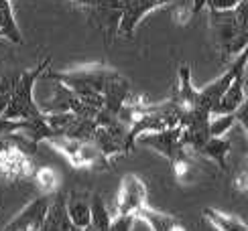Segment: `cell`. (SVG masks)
<instances>
[{
    "label": "cell",
    "mask_w": 248,
    "mask_h": 231,
    "mask_svg": "<svg viewBox=\"0 0 248 231\" xmlns=\"http://www.w3.org/2000/svg\"><path fill=\"white\" fill-rule=\"evenodd\" d=\"M173 2H177V0H120L116 33L124 39H130L134 35V30H137L139 23L149 13Z\"/></svg>",
    "instance_id": "277c9868"
},
{
    "label": "cell",
    "mask_w": 248,
    "mask_h": 231,
    "mask_svg": "<svg viewBox=\"0 0 248 231\" xmlns=\"http://www.w3.org/2000/svg\"><path fill=\"white\" fill-rule=\"evenodd\" d=\"M81 231H98V229H96V227H92V225H88V227H84Z\"/></svg>",
    "instance_id": "83f0119b"
},
{
    "label": "cell",
    "mask_w": 248,
    "mask_h": 231,
    "mask_svg": "<svg viewBox=\"0 0 248 231\" xmlns=\"http://www.w3.org/2000/svg\"><path fill=\"white\" fill-rule=\"evenodd\" d=\"M51 65V59L45 57L43 61L35 65L33 69L20 71L16 79H15V87L10 93L8 106L2 112L0 118H8V120H35V118H43V112L37 106L35 101V83L45 75V71Z\"/></svg>",
    "instance_id": "6da1fadb"
},
{
    "label": "cell",
    "mask_w": 248,
    "mask_h": 231,
    "mask_svg": "<svg viewBox=\"0 0 248 231\" xmlns=\"http://www.w3.org/2000/svg\"><path fill=\"white\" fill-rule=\"evenodd\" d=\"M35 181H37V187L41 195H53L59 187V178L55 174L53 169H49V166H43V169H37L35 173Z\"/></svg>",
    "instance_id": "ac0fdd59"
},
{
    "label": "cell",
    "mask_w": 248,
    "mask_h": 231,
    "mask_svg": "<svg viewBox=\"0 0 248 231\" xmlns=\"http://www.w3.org/2000/svg\"><path fill=\"white\" fill-rule=\"evenodd\" d=\"M112 223V215L104 203L102 195L94 193L90 197V225L96 227L98 231H106Z\"/></svg>",
    "instance_id": "e0dca14e"
},
{
    "label": "cell",
    "mask_w": 248,
    "mask_h": 231,
    "mask_svg": "<svg viewBox=\"0 0 248 231\" xmlns=\"http://www.w3.org/2000/svg\"><path fill=\"white\" fill-rule=\"evenodd\" d=\"M205 6H208V0H191V4L187 6V10H185V13H183L181 16H177L175 20H177L179 25H187L189 20H191L193 16H198Z\"/></svg>",
    "instance_id": "44dd1931"
},
{
    "label": "cell",
    "mask_w": 248,
    "mask_h": 231,
    "mask_svg": "<svg viewBox=\"0 0 248 231\" xmlns=\"http://www.w3.org/2000/svg\"><path fill=\"white\" fill-rule=\"evenodd\" d=\"M234 18L242 29H248V0H240V4L236 6L234 10Z\"/></svg>",
    "instance_id": "cb8c5ba5"
},
{
    "label": "cell",
    "mask_w": 248,
    "mask_h": 231,
    "mask_svg": "<svg viewBox=\"0 0 248 231\" xmlns=\"http://www.w3.org/2000/svg\"><path fill=\"white\" fill-rule=\"evenodd\" d=\"M238 4H240V0H208V8L210 10H220V13L234 10Z\"/></svg>",
    "instance_id": "d4e9b609"
},
{
    "label": "cell",
    "mask_w": 248,
    "mask_h": 231,
    "mask_svg": "<svg viewBox=\"0 0 248 231\" xmlns=\"http://www.w3.org/2000/svg\"><path fill=\"white\" fill-rule=\"evenodd\" d=\"M41 231H81V229L71 225V221L67 219V213H65V195L57 193L55 201H51L47 219H45L43 227H41Z\"/></svg>",
    "instance_id": "8fae6325"
},
{
    "label": "cell",
    "mask_w": 248,
    "mask_h": 231,
    "mask_svg": "<svg viewBox=\"0 0 248 231\" xmlns=\"http://www.w3.org/2000/svg\"><path fill=\"white\" fill-rule=\"evenodd\" d=\"M232 150V142L228 138H212L202 146V150L198 152L200 156H205L212 162H216L222 171H228V156Z\"/></svg>",
    "instance_id": "9a60e30c"
},
{
    "label": "cell",
    "mask_w": 248,
    "mask_h": 231,
    "mask_svg": "<svg viewBox=\"0 0 248 231\" xmlns=\"http://www.w3.org/2000/svg\"><path fill=\"white\" fill-rule=\"evenodd\" d=\"M137 219L142 223H147V227L151 231H185L183 223L175 215H167L163 211H157V209H153L149 205L137 215Z\"/></svg>",
    "instance_id": "30bf717a"
},
{
    "label": "cell",
    "mask_w": 248,
    "mask_h": 231,
    "mask_svg": "<svg viewBox=\"0 0 248 231\" xmlns=\"http://www.w3.org/2000/svg\"><path fill=\"white\" fill-rule=\"evenodd\" d=\"M78 6L86 8H110V10H120V0H74Z\"/></svg>",
    "instance_id": "7402d4cb"
},
{
    "label": "cell",
    "mask_w": 248,
    "mask_h": 231,
    "mask_svg": "<svg viewBox=\"0 0 248 231\" xmlns=\"http://www.w3.org/2000/svg\"><path fill=\"white\" fill-rule=\"evenodd\" d=\"M0 39H6L15 45H25L23 33L13 13V0H0Z\"/></svg>",
    "instance_id": "7c38bea8"
},
{
    "label": "cell",
    "mask_w": 248,
    "mask_h": 231,
    "mask_svg": "<svg viewBox=\"0 0 248 231\" xmlns=\"http://www.w3.org/2000/svg\"><path fill=\"white\" fill-rule=\"evenodd\" d=\"M234 114H220V116H212L210 118V136L214 138H224L234 126Z\"/></svg>",
    "instance_id": "d6986e66"
},
{
    "label": "cell",
    "mask_w": 248,
    "mask_h": 231,
    "mask_svg": "<svg viewBox=\"0 0 248 231\" xmlns=\"http://www.w3.org/2000/svg\"><path fill=\"white\" fill-rule=\"evenodd\" d=\"M246 75H238L232 86L224 91V96L220 98V101L214 106L212 110V116H220V114H234L236 110L240 108V103L248 98L246 96Z\"/></svg>",
    "instance_id": "9c48e42d"
},
{
    "label": "cell",
    "mask_w": 248,
    "mask_h": 231,
    "mask_svg": "<svg viewBox=\"0 0 248 231\" xmlns=\"http://www.w3.org/2000/svg\"><path fill=\"white\" fill-rule=\"evenodd\" d=\"M210 35L222 61H232L248 45V29H242L232 10H210Z\"/></svg>",
    "instance_id": "7a4b0ae2"
},
{
    "label": "cell",
    "mask_w": 248,
    "mask_h": 231,
    "mask_svg": "<svg viewBox=\"0 0 248 231\" xmlns=\"http://www.w3.org/2000/svg\"><path fill=\"white\" fill-rule=\"evenodd\" d=\"M147 199L149 191L142 178L137 174H124L116 199V215L137 217L147 207Z\"/></svg>",
    "instance_id": "5b68a950"
},
{
    "label": "cell",
    "mask_w": 248,
    "mask_h": 231,
    "mask_svg": "<svg viewBox=\"0 0 248 231\" xmlns=\"http://www.w3.org/2000/svg\"><path fill=\"white\" fill-rule=\"evenodd\" d=\"M234 120L242 126L244 132H246V136H248V98L240 103V108L234 112Z\"/></svg>",
    "instance_id": "484cf974"
},
{
    "label": "cell",
    "mask_w": 248,
    "mask_h": 231,
    "mask_svg": "<svg viewBox=\"0 0 248 231\" xmlns=\"http://www.w3.org/2000/svg\"><path fill=\"white\" fill-rule=\"evenodd\" d=\"M171 166H173L175 178H177L181 185H191L200 178L198 171H195V164L191 160V152H187V150H183L179 156H175L171 160Z\"/></svg>",
    "instance_id": "2e32d148"
},
{
    "label": "cell",
    "mask_w": 248,
    "mask_h": 231,
    "mask_svg": "<svg viewBox=\"0 0 248 231\" xmlns=\"http://www.w3.org/2000/svg\"><path fill=\"white\" fill-rule=\"evenodd\" d=\"M65 213L71 225L78 229H84L90 225V201L84 195H71L65 199Z\"/></svg>",
    "instance_id": "5bb4252c"
},
{
    "label": "cell",
    "mask_w": 248,
    "mask_h": 231,
    "mask_svg": "<svg viewBox=\"0 0 248 231\" xmlns=\"http://www.w3.org/2000/svg\"><path fill=\"white\" fill-rule=\"evenodd\" d=\"M203 217L216 231H248V223L242 221L238 215L224 213V211H218V209H214V207H205Z\"/></svg>",
    "instance_id": "4fadbf2b"
},
{
    "label": "cell",
    "mask_w": 248,
    "mask_h": 231,
    "mask_svg": "<svg viewBox=\"0 0 248 231\" xmlns=\"http://www.w3.org/2000/svg\"><path fill=\"white\" fill-rule=\"evenodd\" d=\"M49 144L57 148L65 159L71 162V166L76 169H108L110 162L104 154H102L96 144L92 140H71L57 136V138L49 140Z\"/></svg>",
    "instance_id": "3957f363"
},
{
    "label": "cell",
    "mask_w": 248,
    "mask_h": 231,
    "mask_svg": "<svg viewBox=\"0 0 248 231\" xmlns=\"http://www.w3.org/2000/svg\"><path fill=\"white\" fill-rule=\"evenodd\" d=\"M234 188L240 193H248V166L236 173L234 176Z\"/></svg>",
    "instance_id": "4316f807"
},
{
    "label": "cell",
    "mask_w": 248,
    "mask_h": 231,
    "mask_svg": "<svg viewBox=\"0 0 248 231\" xmlns=\"http://www.w3.org/2000/svg\"><path fill=\"white\" fill-rule=\"evenodd\" d=\"M15 79H16V77L2 75V73H0V116H2V112H4L6 106H8L10 93H13V87H15Z\"/></svg>",
    "instance_id": "ffe728a7"
},
{
    "label": "cell",
    "mask_w": 248,
    "mask_h": 231,
    "mask_svg": "<svg viewBox=\"0 0 248 231\" xmlns=\"http://www.w3.org/2000/svg\"><path fill=\"white\" fill-rule=\"evenodd\" d=\"M173 98L177 100V103L185 112H191L195 108H203L200 103V89L193 87V79H191V67L187 63H181L179 73H177V89H175ZM205 110V108H203ZM210 112V110H208Z\"/></svg>",
    "instance_id": "ba28073f"
},
{
    "label": "cell",
    "mask_w": 248,
    "mask_h": 231,
    "mask_svg": "<svg viewBox=\"0 0 248 231\" xmlns=\"http://www.w3.org/2000/svg\"><path fill=\"white\" fill-rule=\"evenodd\" d=\"M137 221V217H128V215H116L112 217V223L106 231H132V225Z\"/></svg>",
    "instance_id": "603a6c76"
},
{
    "label": "cell",
    "mask_w": 248,
    "mask_h": 231,
    "mask_svg": "<svg viewBox=\"0 0 248 231\" xmlns=\"http://www.w3.org/2000/svg\"><path fill=\"white\" fill-rule=\"evenodd\" d=\"M137 144H142L147 148L157 150L159 154H163L169 162L179 156L185 146L181 144V126H175V128L163 130V132H153V134H144L137 140Z\"/></svg>",
    "instance_id": "52a82bcc"
},
{
    "label": "cell",
    "mask_w": 248,
    "mask_h": 231,
    "mask_svg": "<svg viewBox=\"0 0 248 231\" xmlns=\"http://www.w3.org/2000/svg\"><path fill=\"white\" fill-rule=\"evenodd\" d=\"M51 207V195H39L23 211L16 213L2 231H41Z\"/></svg>",
    "instance_id": "8992f818"
}]
</instances>
